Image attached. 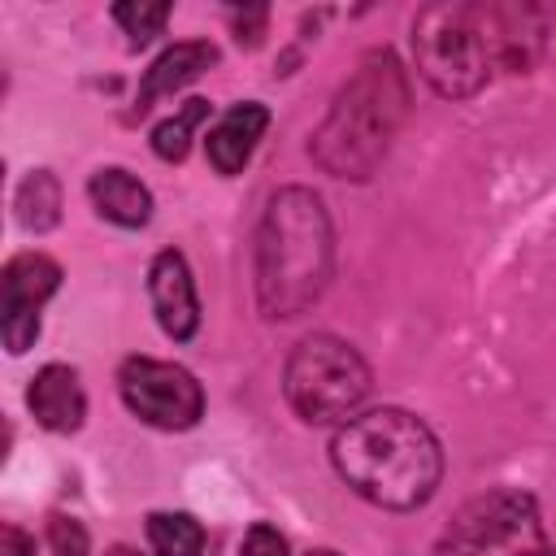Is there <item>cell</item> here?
Here are the masks:
<instances>
[{
  "mask_svg": "<svg viewBox=\"0 0 556 556\" xmlns=\"http://www.w3.org/2000/svg\"><path fill=\"white\" fill-rule=\"evenodd\" d=\"M208 113H213V104L208 100H200V96H191V100H182L169 117H161L156 126H152V152L161 156V161H169V165H178L187 152H191V139H195V130L208 122Z\"/></svg>",
  "mask_w": 556,
  "mask_h": 556,
  "instance_id": "2e32d148",
  "label": "cell"
},
{
  "mask_svg": "<svg viewBox=\"0 0 556 556\" xmlns=\"http://www.w3.org/2000/svg\"><path fill=\"white\" fill-rule=\"evenodd\" d=\"M208 65H217V43L213 39H178L165 52H156V61L143 70L139 91H135V117L148 113L156 100L182 91L187 83H195Z\"/></svg>",
  "mask_w": 556,
  "mask_h": 556,
  "instance_id": "7c38bea8",
  "label": "cell"
},
{
  "mask_svg": "<svg viewBox=\"0 0 556 556\" xmlns=\"http://www.w3.org/2000/svg\"><path fill=\"white\" fill-rule=\"evenodd\" d=\"M13 217L30 235H48L61 222V182L52 169H30L13 191Z\"/></svg>",
  "mask_w": 556,
  "mask_h": 556,
  "instance_id": "5bb4252c",
  "label": "cell"
},
{
  "mask_svg": "<svg viewBox=\"0 0 556 556\" xmlns=\"http://www.w3.org/2000/svg\"><path fill=\"white\" fill-rule=\"evenodd\" d=\"M48 547H52V556H91V534L78 517L52 513L48 517Z\"/></svg>",
  "mask_w": 556,
  "mask_h": 556,
  "instance_id": "ac0fdd59",
  "label": "cell"
},
{
  "mask_svg": "<svg viewBox=\"0 0 556 556\" xmlns=\"http://www.w3.org/2000/svg\"><path fill=\"white\" fill-rule=\"evenodd\" d=\"M417 74L443 100L478 96L500 70H508V22L504 4L439 0L413 17Z\"/></svg>",
  "mask_w": 556,
  "mask_h": 556,
  "instance_id": "277c9868",
  "label": "cell"
},
{
  "mask_svg": "<svg viewBox=\"0 0 556 556\" xmlns=\"http://www.w3.org/2000/svg\"><path fill=\"white\" fill-rule=\"evenodd\" d=\"M239 556H291V552H287V539H282L278 526L252 521L248 534H243V543H239Z\"/></svg>",
  "mask_w": 556,
  "mask_h": 556,
  "instance_id": "d6986e66",
  "label": "cell"
},
{
  "mask_svg": "<svg viewBox=\"0 0 556 556\" xmlns=\"http://www.w3.org/2000/svg\"><path fill=\"white\" fill-rule=\"evenodd\" d=\"M443 556H556L539 500L521 486H491L465 500L439 534Z\"/></svg>",
  "mask_w": 556,
  "mask_h": 556,
  "instance_id": "8992f818",
  "label": "cell"
},
{
  "mask_svg": "<svg viewBox=\"0 0 556 556\" xmlns=\"http://www.w3.org/2000/svg\"><path fill=\"white\" fill-rule=\"evenodd\" d=\"M104 556H143V552H139V547H130V543H113Z\"/></svg>",
  "mask_w": 556,
  "mask_h": 556,
  "instance_id": "7402d4cb",
  "label": "cell"
},
{
  "mask_svg": "<svg viewBox=\"0 0 556 556\" xmlns=\"http://www.w3.org/2000/svg\"><path fill=\"white\" fill-rule=\"evenodd\" d=\"M143 530H148V547H152V556H204V543H208L200 517L178 513V508L148 513Z\"/></svg>",
  "mask_w": 556,
  "mask_h": 556,
  "instance_id": "9a60e30c",
  "label": "cell"
},
{
  "mask_svg": "<svg viewBox=\"0 0 556 556\" xmlns=\"http://www.w3.org/2000/svg\"><path fill=\"white\" fill-rule=\"evenodd\" d=\"M0 556H35V539H30L22 526L4 521V526H0Z\"/></svg>",
  "mask_w": 556,
  "mask_h": 556,
  "instance_id": "44dd1931",
  "label": "cell"
},
{
  "mask_svg": "<svg viewBox=\"0 0 556 556\" xmlns=\"http://www.w3.org/2000/svg\"><path fill=\"white\" fill-rule=\"evenodd\" d=\"M117 395L152 430H191L204 417V387L178 361L126 356L117 369Z\"/></svg>",
  "mask_w": 556,
  "mask_h": 556,
  "instance_id": "52a82bcc",
  "label": "cell"
},
{
  "mask_svg": "<svg viewBox=\"0 0 556 556\" xmlns=\"http://www.w3.org/2000/svg\"><path fill=\"white\" fill-rule=\"evenodd\" d=\"M334 473L387 513H413L443 482V447L408 408H369L343 421L330 439Z\"/></svg>",
  "mask_w": 556,
  "mask_h": 556,
  "instance_id": "6da1fadb",
  "label": "cell"
},
{
  "mask_svg": "<svg viewBox=\"0 0 556 556\" xmlns=\"http://www.w3.org/2000/svg\"><path fill=\"white\" fill-rule=\"evenodd\" d=\"M87 200H91V208L104 217V222H113V226H122V230H143L148 222H152V191H148V182H139L130 169H122V165H104V169H96L91 178H87Z\"/></svg>",
  "mask_w": 556,
  "mask_h": 556,
  "instance_id": "4fadbf2b",
  "label": "cell"
},
{
  "mask_svg": "<svg viewBox=\"0 0 556 556\" xmlns=\"http://www.w3.org/2000/svg\"><path fill=\"white\" fill-rule=\"evenodd\" d=\"M408 104L413 91L400 56L391 48H369L330 96V109L308 139V156L330 178L343 182L374 178V169L387 161L391 139L408 117Z\"/></svg>",
  "mask_w": 556,
  "mask_h": 556,
  "instance_id": "7a4b0ae2",
  "label": "cell"
},
{
  "mask_svg": "<svg viewBox=\"0 0 556 556\" xmlns=\"http://www.w3.org/2000/svg\"><path fill=\"white\" fill-rule=\"evenodd\" d=\"M369 391H374V374L365 356L330 330L304 334L282 365V395L304 426L352 421L369 400Z\"/></svg>",
  "mask_w": 556,
  "mask_h": 556,
  "instance_id": "5b68a950",
  "label": "cell"
},
{
  "mask_svg": "<svg viewBox=\"0 0 556 556\" xmlns=\"http://www.w3.org/2000/svg\"><path fill=\"white\" fill-rule=\"evenodd\" d=\"M269 130V109L261 100H239L230 104L204 135V156L222 178H235L248 169V161L256 156L261 139Z\"/></svg>",
  "mask_w": 556,
  "mask_h": 556,
  "instance_id": "30bf717a",
  "label": "cell"
},
{
  "mask_svg": "<svg viewBox=\"0 0 556 556\" xmlns=\"http://www.w3.org/2000/svg\"><path fill=\"white\" fill-rule=\"evenodd\" d=\"M334 274V226L313 187H278L256 226V304L269 321L308 313Z\"/></svg>",
  "mask_w": 556,
  "mask_h": 556,
  "instance_id": "3957f363",
  "label": "cell"
},
{
  "mask_svg": "<svg viewBox=\"0 0 556 556\" xmlns=\"http://www.w3.org/2000/svg\"><path fill=\"white\" fill-rule=\"evenodd\" d=\"M169 4H143V0H130V4H113V22L122 26V35L130 39V48H143L152 43L165 22H169Z\"/></svg>",
  "mask_w": 556,
  "mask_h": 556,
  "instance_id": "e0dca14e",
  "label": "cell"
},
{
  "mask_svg": "<svg viewBox=\"0 0 556 556\" xmlns=\"http://www.w3.org/2000/svg\"><path fill=\"white\" fill-rule=\"evenodd\" d=\"M226 22H230V30H235V39H239L243 48H256V43L265 39L269 9H265V4H256V9H230Z\"/></svg>",
  "mask_w": 556,
  "mask_h": 556,
  "instance_id": "ffe728a7",
  "label": "cell"
},
{
  "mask_svg": "<svg viewBox=\"0 0 556 556\" xmlns=\"http://www.w3.org/2000/svg\"><path fill=\"white\" fill-rule=\"evenodd\" d=\"M61 291V265L48 252H17L0 269V339L9 356L35 348L43 326V304Z\"/></svg>",
  "mask_w": 556,
  "mask_h": 556,
  "instance_id": "ba28073f",
  "label": "cell"
},
{
  "mask_svg": "<svg viewBox=\"0 0 556 556\" xmlns=\"http://www.w3.org/2000/svg\"><path fill=\"white\" fill-rule=\"evenodd\" d=\"M26 408H30V417L43 430L74 434L83 426V417H87V391L78 382V369L74 365H61V361L35 369V378L26 387Z\"/></svg>",
  "mask_w": 556,
  "mask_h": 556,
  "instance_id": "8fae6325",
  "label": "cell"
},
{
  "mask_svg": "<svg viewBox=\"0 0 556 556\" xmlns=\"http://www.w3.org/2000/svg\"><path fill=\"white\" fill-rule=\"evenodd\" d=\"M304 556H339V552H330V547H313V552H304Z\"/></svg>",
  "mask_w": 556,
  "mask_h": 556,
  "instance_id": "603a6c76",
  "label": "cell"
},
{
  "mask_svg": "<svg viewBox=\"0 0 556 556\" xmlns=\"http://www.w3.org/2000/svg\"><path fill=\"white\" fill-rule=\"evenodd\" d=\"M148 300L156 313V326L165 339L187 343L200 330V291L191 278V265L178 248H165L148 265Z\"/></svg>",
  "mask_w": 556,
  "mask_h": 556,
  "instance_id": "9c48e42d",
  "label": "cell"
}]
</instances>
